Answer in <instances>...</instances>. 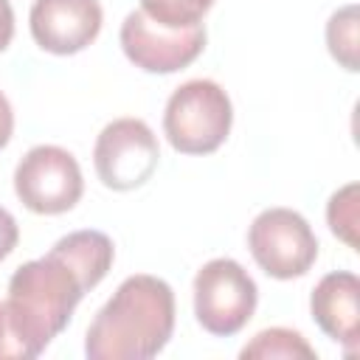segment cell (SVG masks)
Here are the masks:
<instances>
[{"label": "cell", "mask_w": 360, "mask_h": 360, "mask_svg": "<svg viewBox=\"0 0 360 360\" xmlns=\"http://www.w3.org/2000/svg\"><path fill=\"white\" fill-rule=\"evenodd\" d=\"M309 312L318 329L343 346L346 357L360 352V278L354 273H326L309 295Z\"/></svg>", "instance_id": "10"}, {"label": "cell", "mask_w": 360, "mask_h": 360, "mask_svg": "<svg viewBox=\"0 0 360 360\" xmlns=\"http://www.w3.org/2000/svg\"><path fill=\"white\" fill-rule=\"evenodd\" d=\"M326 222L340 242H346L354 250L360 248V186L357 183H346L329 197Z\"/></svg>", "instance_id": "14"}, {"label": "cell", "mask_w": 360, "mask_h": 360, "mask_svg": "<svg viewBox=\"0 0 360 360\" xmlns=\"http://www.w3.org/2000/svg\"><path fill=\"white\" fill-rule=\"evenodd\" d=\"M160 163L155 132L141 118L110 121L93 146V166L98 180L112 191H132L143 186Z\"/></svg>", "instance_id": "7"}, {"label": "cell", "mask_w": 360, "mask_h": 360, "mask_svg": "<svg viewBox=\"0 0 360 360\" xmlns=\"http://www.w3.org/2000/svg\"><path fill=\"white\" fill-rule=\"evenodd\" d=\"M53 250L79 273V278L84 281L87 290L101 284V278L110 273L112 259H115L112 239L101 231H73V233L62 236L53 245Z\"/></svg>", "instance_id": "11"}, {"label": "cell", "mask_w": 360, "mask_h": 360, "mask_svg": "<svg viewBox=\"0 0 360 360\" xmlns=\"http://www.w3.org/2000/svg\"><path fill=\"white\" fill-rule=\"evenodd\" d=\"M174 332V292L149 273L129 276L96 312L84 335L90 360H149Z\"/></svg>", "instance_id": "1"}, {"label": "cell", "mask_w": 360, "mask_h": 360, "mask_svg": "<svg viewBox=\"0 0 360 360\" xmlns=\"http://www.w3.org/2000/svg\"><path fill=\"white\" fill-rule=\"evenodd\" d=\"M20 242V228H17V219L0 205V262L6 256H11V250L17 248Z\"/></svg>", "instance_id": "17"}, {"label": "cell", "mask_w": 360, "mask_h": 360, "mask_svg": "<svg viewBox=\"0 0 360 360\" xmlns=\"http://www.w3.org/2000/svg\"><path fill=\"white\" fill-rule=\"evenodd\" d=\"M104 11L98 0H34L28 25L34 42L56 56L84 51L101 31Z\"/></svg>", "instance_id": "9"}, {"label": "cell", "mask_w": 360, "mask_h": 360, "mask_svg": "<svg viewBox=\"0 0 360 360\" xmlns=\"http://www.w3.org/2000/svg\"><path fill=\"white\" fill-rule=\"evenodd\" d=\"M11 132H14V112H11L8 98H6V96H3V90H0V149H6V146H8Z\"/></svg>", "instance_id": "19"}, {"label": "cell", "mask_w": 360, "mask_h": 360, "mask_svg": "<svg viewBox=\"0 0 360 360\" xmlns=\"http://www.w3.org/2000/svg\"><path fill=\"white\" fill-rule=\"evenodd\" d=\"M84 292L87 287L79 273L53 248L42 259H31L14 270L3 304L31 357H39L48 343L70 323L73 309Z\"/></svg>", "instance_id": "2"}, {"label": "cell", "mask_w": 360, "mask_h": 360, "mask_svg": "<svg viewBox=\"0 0 360 360\" xmlns=\"http://www.w3.org/2000/svg\"><path fill=\"white\" fill-rule=\"evenodd\" d=\"M242 360H315V349L307 343V338L295 329L287 326H270L253 335L250 343L242 346L239 352Z\"/></svg>", "instance_id": "12"}, {"label": "cell", "mask_w": 360, "mask_h": 360, "mask_svg": "<svg viewBox=\"0 0 360 360\" xmlns=\"http://www.w3.org/2000/svg\"><path fill=\"white\" fill-rule=\"evenodd\" d=\"M0 360H31V352L20 338L17 326L11 323L3 301H0Z\"/></svg>", "instance_id": "16"}, {"label": "cell", "mask_w": 360, "mask_h": 360, "mask_svg": "<svg viewBox=\"0 0 360 360\" xmlns=\"http://www.w3.org/2000/svg\"><path fill=\"white\" fill-rule=\"evenodd\" d=\"M233 107L228 93L211 79L180 84L163 110V135L180 155H211L231 132Z\"/></svg>", "instance_id": "3"}, {"label": "cell", "mask_w": 360, "mask_h": 360, "mask_svg": "<svg viewBox=\"0 0 360 360\" xmlns=\"http://www.w3.org/2000/svg\"><path fill=\"white\" fill-rule=\"evenodd\" d=\"M121 51L124 56L146 73H174L188 68L205 48V28H166L146 17L141 8L129 11L121 22Z\"/></svg>", "instance_id": "8"}, {"label": "cell", "mask_w": 360, "mask_h": 360, "mask_svg": "<svg viewBox=\"0 0 360 360\" xmlns=\"http://www.w3.org/2000/svg\"><path fill=\"white\" fill-rule=\"evenodd\" d=\"M326 48L332 59L349 73L360 70V37H357V6L338 8L326 22Z\"/></svg>", "instance_id": "13"}, {"label": "cell", "mask_w": 360, "mask_h": 360, "mask_svg": "<svg viewBox=\"0 0 360 360\" xmlns=\"http://www.w3.org/2000/svg\"><path fill=\"white\" fill-rule=\"evenodd\" d=\"M259 304V287L233 259H211L194 276L197 323L217 338H231L248 326Z\"/></svg>", "instance_id": "4"}, {"label": "cell", "mask_w": 360, "mask_h": 360, "mask_svg": "<svg viewBox=\"0 0 360 360\" xmlns=\"http://www.w3.org/2000/svg\"><path fill=\"white\" fill-rule=\"evenodd\" d=\"M214 0H141V11L166 28L202 25L205 11Z\"/></svg>", "instance_id": "15"}, {"label": "cell", "mask_w": 360, "mask_h": 360, "mask_svg": "<svg viewBox=\"0 0 360 360\" xmlns=\"http://www.w3.org/2000/svg\"><path fill=\"white\" fill-rule=\"evenodd\" d=\"M14 37V8L8 0H0V53L11 45Z\"/></svg>", "instance_id": "18"}, {"label": "cell", "mask_w": 360, "mask_h": 360, "mask_svg": "<svg viewBox=\"0 0 360 360\" xmlns=\"http://www.w3.org/2000/svg\"><path fill=\"white\" fill-rule=\"evenodd\" d=\"M253 262L278 281L309 273L318 259V236L292 208H264L248 228Z\"/></svg>", "instance_id": "5"}, {"label": "cell", "mask_w": 360, "mask_h": 360, "mask_svg": "<svg viewBox=\"0 0 360 360\" xmlns=\"http://www.w3.org/2000/svg\"><path fill=\"white\" fill-rule=\"evenodd\" d=\"M14 191L20 202L34 214H65L84 191L79 160L53 143H39L28 149L14 169Z\"/></svg>", "instance_id": "6"}]
</instances>
